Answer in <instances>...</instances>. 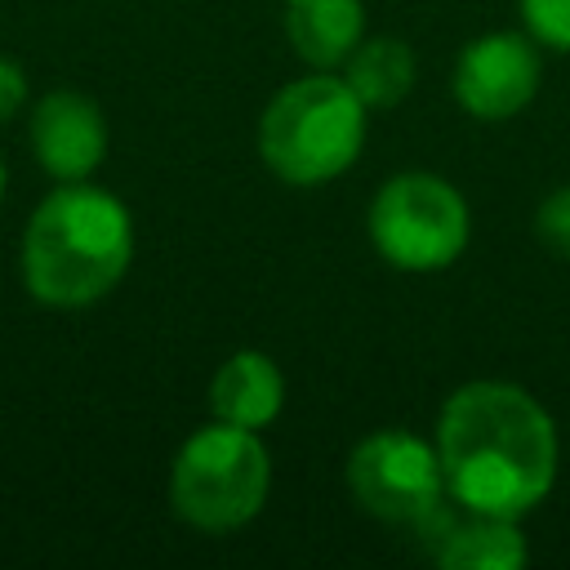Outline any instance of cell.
Masks as SVG:
<instances>
[{
    "instance_id": "1",
    "label": "cell",
    "mask_w": 570,
    "mask_h": 570,
    "mask_svg": "<svg viewBox=\"0 0 570 570\" xmlns=\"http://www.w3.org/2000/svg\"><path fill=\"white\" fill-rule=\"evenodd\" d=\"M436 454L445 494L476 512L521 521L557 481L552 414L508 379H472L445 396L436 419Z\"/></svg>"
},
{
    "instance_id": "2",
    "label": "cell",
    "mask_w": 570,
    "mask_h": 570,
    "mask_svg": "<svg viewBox=\"0 0 570 570\" xmlns=\"http://www.w3.org/2000/svg\"><path fill=\"white\" fill-rule=\"evenodd\" d=\"M134 258V218L120 196L58 183L22 232V285L45 307H89L107 298Z\"/></svg>"
},
{
    "instance_id": "3",
    "label": "cell",
    "mask_w": 570,
    "mask_h": 570,
    "mask_svg": "<svg viewBox=\"0 0 570 570\" xmlns=\"http://www.w3.org/2000/svg\"><path fill=\"white\" fill-rule=\"evenodd\" d=\"M370 107L334 71L281 85L258 120V156L289 187H321L347 174L365 147Z\"/></svg>"
},
{
    "instance_id": "4",
    "label": "cell",
    "mask_w": 570,
    "mask_h": 570,
    "mask_svg": "<svg viewBox=\"0 0 570 570\" xmlns=\"http://www.w3.org/2000/svg\"><path fill=\"white\" fill-rule=\"evenodd\" d=\"M272 490V459L258 432L236 423L196 428L169 463V508L200 534L249 525Z\"/></svg>"
},
{
    "instance_id": "5",
    "label": "cell",
    "mask_w": 570,
    "mask_h": 570,
    "mask_svg": "<svg viewBox=\"0 0 570 570\" xmlns=\"http://www.w3.org/2000/svg\"><path fill=\"white\" fill-rule=\"evenodd\" d=\"M365 232L383 263L401 272H441L468 249L472 214L450 178L405 169L374 191Z\"/></svg>"
},
{
    "instance_id": "6",
    "label": "cell",
    "mask_w": 570,
    "mask_h": 570,
    "mask_svg": "<svg viewBox=\"0 0 570 570\" xmlns=\"http://www.w3.org/2000/svg\"><path fill=\"white\" fill-rule=\"evenodd\" d=\"M356 508L387 525H419L445 499V472L436 441L410 428H379L361 436L343 468Z\"/></svg>"
},
{
    "instance_id": "7",
    "label": "cell",
    "mask_w": 570,
    "mask_h": 570,
    "mask_svg": "<svg viewBox=\"0 0 570 570\" xmlns=\"http://www.w3.org/2000/svg\"><path fill=\"white\" fill-rule=\"evenodd\" d=\"M539 40L530 31H485L454 58V102L476 120H512L539 94Z\"/></svg>"
},
{
    "instance_id": "8",
    "label": "cell",
    "mask_w": 570,
    "mask_h": 570,
    "mask_svg": "<svg viewBox=\"0 0 570 570\" xmlns=\"http://www.w3.org/2000/svg\"><path fill=\"white\" fill-rule=\"evenodd\" d=\"M414 534H423V548L445 570H517L525 566V534L517 517L476 512L463 503H436Z\"/></svg>"
},
{
    "instance_id": "9",
    "label": "cell",
    "mask_w": 570,
    "mask_h": 570,
    "mask_svg": "<svg viewBox=\"0 0 570 570\" xmlns=\"http://www.w3.org/2000/svg\"><path fill=\"white\" fill-rule=\"evenodd\" d=\"M31 151L58 183L89 178L107 156V120L80 89H53L31 107Z\"/></svg>"
},
{
    "instance_id": "10",
    "label": "cell",
    "mask_w": 570,
    "mask_h": 570,
    "mask_svg": "<svg viewBox=\"0 0 570 570\" xmlns=\"http://www.w3.org/2000/svg\"><path fill=\"white\" fill-rule=\"evenodd\" d=\"M209 410L236 428H267L285 410V374L267 352H232L209 379Z\"/></svg>"
},
{
    "instance_id": "11",
    "label": "cell",
    "mask_w": 570,
    "mask_h": 570,
    "mask_svg": "<svg viewBox=\"0 0 570 570\" xmlns=\"http://www.w3.org/2000/svg\"><path fill=\"white\" fill-rule=\"evenodd\" d=\"M285 40L312 71H338L365 40L361 0H285Z\"/></svg>"
},
{
    "instance_id": "12",
    "label": "cell",
    "mask_w": 570,
    "mask_h": 570,
    "mask_svg": "<svg viewBox=\"0 0 570 570\" xmlns=\"http://www.w3.org/2000/svg\"><path fill=\"white\" fill-rule=\"evenodd\" d=\"M338 76L370 111H387L414 89V49L401 36H365Z\"/></svg>"
},
{
    "instance_id": "13",
    "label": "cell",
    "mask_w": 570,
    "mask_h": 570,
    "mask_svg": "<svg viewBox=\"0 0 570 570\" xmlns=\"http://www.w3.org/2000/svg\"><path fill=\"white\" fill-rule=\"evenodd\" d=\"M517 9H521V27L539 45L570 53V0H517Z\"/></svg>"
},
{
    "instance_id": "14",
    "label": "cell",
    "mask_w": 570,
    "mask_h": 570,
    "mask_svg": "<svg viewBox=\"0 0 570 570\" xmlns=\"http://www.w3.org/2000/svg\"><path fill=\"white\" fill-rule=\"evenodd\" d=\"M534 236L557 254L570 258V187H557L534 209Z\"/></svg>"
},
{
    "instance_id": "15",
    "label": "cell",
    "mask_w": 570,
    "mask_h": 570,
    "mask_svg": "<svg viewBox=\"0 0 570 570\" xmlns=\"http://www.w3.org/2000/svg\"><path fill=\"white\" fill-rule=\"evenodd\" d=\"M22 102H27V76H22V67L13 58L0 53V125L13 120Z\"/></svg>"
},
{
    "instance_id": "16",
    "label": "cell",
    "mask_w": 570,
    "mask_h": 570,
    "mask_svg": "<svg viewBox=\"0 0 570 570\" xmlns=\"http://www.w3.org/2000/svg\"><path fill=\"white\" fill-rule=\"evenodd\" d=\"M4 187H9V174H4V160H0V205H4Z\"/></svg>"
}]
</instances>
